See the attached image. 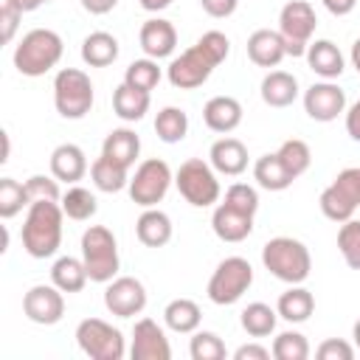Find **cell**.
<instances>
[{
    "label": "cell",
    "instance_id": "cell-1",
    "mask_svg": "<svg viewBox=\"0 0 360 360\" xmlns=\"http://www.w3.org/2000/svg\"><path fill=\"white\" fill-rule=\"evenodd\" d=\"M231 53V39L222 31H205L191 48L174 56L166 68V79L177 90H194L208 82L214 68H219Z\"/></svg>",
    "mask_w": 360,
    "mask_h": 360
},
{
    "label": "cell",
    "instance_id": "cell-2",
    "mask_svg": "<svg viewBox=\"0 0 360 360\" xmlns=\"http://www.w3.org/2000/svg\"><path fill=\"white\" fill-rule=\"evenodd\" d=\"M65 211L56 200H34L22 222V248L31 259H51L62 245Z\"/></svg>",
    "mask_w": 360,
    "mask_h": 360
},
{
    "label": "cell",
    "instance_id": "cell-3",
    "mask_svg": "<svg viewBox=\"0 0 360 360\" xmlns=\"http://www.w3.org/2000/svg\"><path fill=\"white\" fill-rule=\"evenodd\" d=\"M65 53V42L56 31L51 28H31L14 48V68L22 76H45L59 65Z\"/></svg>",
    "mask_w": 360,
    "mask_h": 360
},
{
    "label": "cell",
    "instance_id": "cell-4",
    "mask_svg": "<svg viewBox=\"0 0 360 360\" xmlns=\"http://www.w3.org/2000/svg\"><path fill=\"white\" fill-rule=\"evenodd\" d=\"M262 264L284 284H304L312 270V256L301 239L273 236L262 248Z\"/></svg>",
    "mask_w": 360,
    "mask_h": 360
},
{
    "label": "cell",
    "instance_id": "cell-5",
    "mask_svg": "<svg viewBox=\"0 0 360 360\" xmlns=\"http://www.w3.org/2000/svg\"><path fill=\"white\" fill-rule=\"evenodd\" d=\"M82 262L87 267L90 281L107 284L118 276V267H121L118 242L107 225H90L82 233Z\"/></svg>",
    "mask_w": 360,
    "mask_h": 360
},
{
    "label": "cell",
    "instance_id": "cell-6",
    "mask_svg": "<svg viewBox=\"0 0 360 360\" xmlns=\"http://www.w3.org/2000/svg\"><path fill=\"white\" fill-rule=\"evenodd\" d=\"M93 82L79 68H62L53 76V107L62 118L79 121L93 110Z\"/></svg>",
    "mask_w": 360,
    "mask_h": 360
},
{
    "label": "cell",
    "instance_id": "cell-7",
    "mask_svg": "<svg viewBox=\"0 0 360 360\" xmlns=\"http://www.w3.org/2000/svg\"><path fill=\"white\" fill-rule=\"evenodd\" d=\"M174 186H177L180 197L194 208H208V205L219 202V194H222L217 169L211 163H205L202 158L183 160L180 169L174 172Z\"/></svg>",
    "mask_w": 360,
    "mask_h": 360
},
{
    "label": "cell",
    "instance_id": "cell-8",
    "mask_svg": "<svg viewBox=\"0 0 360 360\" xmlns=\"http://www.w3.org/2000/svg\"><path fill=\"white\" fill-rule=\"evenodd\" d=\"M253 284V267L248 259L242 256H228L217 264V270L211 273L208 278V301L217 304V307H228V304H236Z\"/></svg>",
    "mask_w": 360,
    "mask_h": 360
},
{
    "label": "cell",
    "instance_id": "cell-9",
    "mask_svg": "<svg viewBox=\"0 0 360 360\" xmlns=\"http://www.w3.org/2000/svg\"><path fill=\"white\" fill-rule=\"evenodd\" d=\"M174 183V174L169 169L166 160L160 158H146L138 163L135 174L129 177V200L141 208H155L166 194H169V186Z\"/></svg>",
    "mask_w": 360,
    "mask_h": 360
},
{
    "label": "cell",
    "instance_id": "cell-10",
    "mask_svg": "<svg viewBox=\"0 0 360 360\" xmlns=\"http://www.w3.org/2000/svg\"><path fill=\"white\" fill-rule=\"evenodd\" d=\"M76 343L90 360H121L127 354V340L121 329L101 318H84L76 326Z\"/></svg>",
    "mask_w": 360,
    "mask_h": 360
},
{
    "label": "cell",
    "instance_id": "cell-11",
    "mask_svg": "<svg viewBox=\"0 0 360 360\" xmlns=\"http://www.w3.org/2000/svg\"><path fill=\"white\" fill-rule=\"evenodd\" d=\"M318 17L307 0H290L278 14V34L284 37L287 56H307Z\"/></svg>",
    "mask_w": 360,
    "mask_h": 360
},
{
    "label": "cell",
    "instance_id": "cell-12",
    "mask_svg": "<svg viewBox=\"0 0 360 360\" xmlns=\"http://www.w3.org/2000/svg\"><path fill=\"white\" fill-rule=\"evenodd\" d=\"M22 312L31 323L39 326H53L65 315V292L51 281V284H34L22 295Z\"/></svg>",
    "mask_w": 360,
    "mask_h": 360
},
{
    "label": "cell",
    "instance_id": "cell-13",
    "mask_svg": "<svg viewBox=\"0 0 360 360\" xmlns=\"http://www.w3.org/2000/svg\"><path fill=\"white\" fill-rule=\"evenodd\" d=\"M104 307L115 318H135L146 307V287L135 276H115L112 281H107Z\"/></svg>",
    "mask_w": 360,
    "mask_h": 360
},
{
    "label": "cell",
    "instance_id": "cell-14",
    "mask_svg": "<svg viewBox=\"0 0 360 360\" xmlns=\"http://www.w3.org/2000/svg\"><path fill=\"white\" fill-rule=\"evenodd\" d=\"M304 112L312 121L329 124V121H335L338 115L346 112V93L329 79L315 82L304 90Z\"/></svg>",
    "mask_w": 360,
    "mask_h": 360
},
{
    "label": "cell",
    "instance_id": "cell-15",
    "mask_svg": "<svg viewBox=\"0 0 360 360\" xmlns=\"http://www.w3.org/2000/svg\"><path fill=\"white\" fill-rule=\"evenodd\" d=\"M129 357L132 360H172L169 338L158 321L152 318L135 321L132 340H129Z\"/></svg>",
    "mask_w": 360,
    "mask_h": 360
},
{
    "label": "cell",
    "instance_id": "cell-16",
    "mask_svg": "<svg viewBox=\"0 0 360 360\" xmlns=\"http://www.w3.org/2000/svg\"><path fill=\"white\" fill-rule=\"evenodd\" d=\"M138 42H141V51L149 59H166L177 48V28L163 17H152L141 25Z\"/></svg>",
    "mask_w": 360,
    "mask_h": 360
},
{
    "label": "cell",
    "instance_id": "cell-17",
    "mask_svg": "<svg viewBox=\"0 0 360 360\" xmlns=\"http://www.w3.org/2000/svg\"><path fill=\"white\" fill-rule=\"evenodd\" d=\"M208 163L217 169V174L236 177L248 169V146L239 138H219L208 149Z\"/></svg>",
    "mask_w": 360,
    "mask_h": 360
},
{
    "label": "cell",
    "instance_id": "cell-18",
    "mask_svg": "<svg viewBox=\"0 0 360 360\" xmlns=\"http://www.w3.org/2000/svg\"><path fill=\"white\" fill-rule=\"evenodd\" d=\"M211 228L222 242H242L253 233V214H245L228 202H219L211 214Z\"/></svg>",
    "mask_w": 360,
    "mask_h": 360
},
{
    "label": "cell",
    "instance_id": "cell-19",
    "mask_svg": "<svg viewBox=\"0 0 360 360\" xmlns=\"http://www.w3.org/2000/svg\"><path fill=\"white\" fill-rule=\"evenodd\" d=\"M287 56L284 37L273 28H259L248 37V59L259 68H278L281 59Z\"/></svg>",
    "mask_w": 360,
    "mask_h": 360
},
{
    "label": "cell",
    "instance_id": "cell-20",
    "mask_svg": "<svg viewBox=\"0 0 360 360\" xmlns=\"http://www.w3.org/2000/svg\"><path fill=\"white\" fill-rule=\"evenodd\" d=\"M202 121L211 132L228 135L242 124V104L233 96H214L202 107Z\"/></svg>",
    "mask_w": 360,
    "mask_h": 360
},
{
    "label": "cell",
    "instance_id": "cell-21",
    "mask_svg": "<svg viewBox=\"0 0 360 360\" xmlns=\"http://www.w3.org/2000/svg\"><path fill=\"white\" fill-rule=\"evenodd\" d=\"M51 174L59 183L76 186L87 174V155H84V149L76 146V143H59L51 152Z\"/></svg>",
    "mask_w": 360,
    "mask_h": 360
},
{
    "label": "cell",
    "instance_id": "cell-22",
    "mask_svg": "<svg viewBox=\"0 0 360 360\" xmlns=\"http://www.w3.org/2000/svg\"><path fill=\"white\" fill-rule=\"evenodd\" d=\"M172 233H174L172 217L166 211H160L158 205L155 208H143V214L135 222V236L146 248H163V245H169L172 242Z\"/></svg>",
    "mask_w": 360,
    "mask_h": 360
},
{
    "label": "cell",
    "instance_id": "cell-23",
    "mask_svg": "<svg viewBox=\"0 0 360 360\" xmlns=\"http://www.w3.org/2000/svg\"><path fill=\"white\" fill-rule=\"evenodd\" d=\"M307 65L312 73H318L321 79H338L346 70V59L340 53V48L332 39H315L307 48Z\"/></svg>",
    "mask_w": 360,
    "mask_h": 360
},
{
    "label": "cell",
    "instance_id": "cell-24",
    "mask_svg": "<svg viewBox=\"0 0 360 360\" xmlns=\"http://www.w3.org/2000/svg\"><path fill=\"white\" fill-rule=\"evenodd\" d=\"M101 155H107L110 160H115L124 169H132L135 160H138V155H141V138H138V132L129 129V127L112 129L104 138V143H101Z\"/></svg>",
    "mask_w": 360,
    "mask_h": 360
},
{
    "label": "cell",
    "instance_id": "cell-25",
    "mask_svg": "<svg viewBox=\"0 0 360 360\" xmlns=\"http://www.w3.org/2000/svg\"><path fill=\"white\" fill-rule=\"evenodd\" d=\"M276 312L278 318H284L287 323H304L309 321V315L315 312V298L307 287L301 284H290V290H284L278 295V304H276Z\"/></svg>",
    "mask_w": 360,
    "mask_h": 360
},
{
    "label": "cell",
    "instance_id": "cell-26",
    "mask_svg": "<svg viewBox=\"0 0 360 360\" xmlns=\"http://www.w3.org/2000/svg\"><path fill=\"white\" fill-rule=\"evenodd\" d=\"M298 98V79L287 70H270L262 79V101L267 107H290Z\"/></svg>",
    "mask_w": 360,
    "mask_h": 360
},
{
    "label": "cell",
    "instance_id": "cell-27",
    "mask_svg": "<svg viewBox=\"0 0 360 360\" xmlns=\"http://www.w3.org/2000/svg\"><path fill=\"white\" fill-rule=\"evenodd\" d=\"M118 59V39L110 31H93L82 39V62L90 68H107Z\"/></svg>",
    "mask_w": 360,
    "mask_h": 360
},
{
    "label": "cell",
    "instance_id": "cell-28",
    "mask_svg": "<svg viewBox=\"0 0 360 360\" xmlns=\"http://www.w3.org/2000/svg\"><path fill=\"white\" fill-rule=\"evenodd\" d=\"M253 180L262 188H267V191H284V188L292 186L295 177L287 172V166L278 160L276 152H267V155L256 158V163H253Z\"/></svg>",
    "mask_w": 360,
    "mask_h": 360
},
{
    "label": "cell",
    "instance_id": "cell-29",
    "mask_svg": "<svg viewBox=\"0 0 360 360\" xmlns=\"http://www.w3.org/2000/svg\"><path fill=\"white\" fill-rule=\"evenodd\" d=\"M90 180L98 191L104 194H115V191H124L129 186V169L118 166L115 160H110L107 155H98L93 163H90Z\"/></svg>",
    "mask_w": 360,
    "mask_h": 360
},
{
    "label": "cell",
    "instance_id": "cell-30",
    "mask_svg": "<svg viewBox=\"0 0 360 360\" xmlns=\"http://www.w3.org/2000/svg\"><path fill=\"white\" fill-rule=\"evenodd\" d=\"M163 321H166V326H169L172 332H177V335H191V332L200 329L202 312H200L197 301H191V298H174V301L166 304Z\"/></svg>",
    "mask_w": 360,
    "mask_h": 360
},
{
    "label": "cell",
    "instance_id": "cell-31",
    "mask_svg": "<svg viewBox=\"0 0 360 360\" xmlns=\"http://www.w3.org/2000/svg\"><path fill=\"white\" fill-rule=\"evenodd\" d=\"M51 281L62 290V292H82L84 284L90 281L87 276V267L82 259H73V256H59L51 267Z\"/></svg>",
    "mask_w": 360,
    "mask_h": 360
},
{
    "label": "cell",
    "instance_id": "cell-32",
    "mask_svg": "<svg viewBox=\"0 0 360 360\" xmlns=\"http://www.w3.org/2000/svg\"><path fill=\"white\" fill-rule=\"evenodd\" d=\"M112 110L121 121H141L149 112V93L135 90V87L121 82L112 90Z\"/></svg>",
    "mask_w": 360,
    "mask_h": 360
},
{
    "label": "cell",
    "instance_id": "cell-33",
    "mask_svg": "<svg viewBox=\"0 0 360 360\" xmlns=\"http://www.w3.org/2000/svg\"><path fill=\"white\" fill-rule=\"evenodd\" d=\"M276 321H278V312L270 304H264V301L248 304L242 309V315H239V323H242V329L250 338H267V335H273L276 332Z\"/></svg>",
    "mask_w": 360,
    "mask_h": 360
},
{
    "label": "cell",
    "instance_id": "cell-34",
    "mask_svg": "<svg viewBox=\"0 0 360 360\" xmlns=\"http://www.w3.org/2000/svg\"><path fill=\"white\" fill-rule=\"evenodd\" d=\"M318 205H321V211H323V217L326 219H332V222H346V219H352L354 217V211H357V202L332 180L323 191H321V200H318Z\"/></svg>",
    "mask_w": 360,
    "mask_h": 360
},
{
    "label": "cell",
    "instance_id": "cell-35",
    "mask_svg": "<svg viewBox=\"0 0 360 360\" xmlns=\"http://www.w3.org/2000/svg\"><path fill=\"white\" fill-rule=\"evenodd\" d=\"M59 205H62L65 217H68V219H76V222H84V219L96 217V211H98L96 194H93L90 188H84V186H70V188L62 194Z\"/></svg>",
    "mask_w": 360,
    "mask_h": 360
},
{
    "label": "cell",
    "instance_id": "cell-36",
    "mask_svg": "<svg viewBox=\"0 0 360 360\" xmlns=\"http://www.w3.org/2000/svg\"><path fill=\"white\" fill-rule=\"evenodd\" d=\"M155 132L163 143H180L188 135V115L180 107H163L155 115Z\"/></svg>",
    "mask_w": 360,
    "mask_h": 360
},
{
    "label": "cell",
    "instance_id": "cell-37",
    "mask_svg": "<svg viewBox=\"0 0 360 360\" xmlns=\"http://www.w3.org/2000/svg\"><path fill=\"white\" fill-rule=\"evenodd\" d=\"M160 76H163V73H160V68H158V59L143 56V59H135V62L127 65V70H124V84H129V87H135V90H143V93H152V90L158 87Z\"/></svg>",
    "mask_w": 360,
    "mask_h": 360
},
{
    "label": "cell",
    "instance_id": "cell-38",
    "mask_svg": "<svg viewBox=\"0 0 360 360\" xmlns=\"http://www.w3.org/2000/svg\"><path fill=\"white\" fill-rule=\"evenodd\" d=\"M276 155H278V160L287 166V172H290L295 180H298V177L309 169V163H312L309 143L301 141V138H290V141H284V143L276 149Z\"/></svg>",
    "mask_w": 360,
    "mask_h": 360
},
{
    "label": "cell",
    "instance_id": "cell-39",
    "mask_svg": "<svg viewBox=\"0 0 360 360\" xmlns=\"http://www.w3.org/2000/svg\"><path fill=\"white\" fill-rule=\"evenodd\" d=\"M25 205H31V197H28L25 183H17L14 177H0V217L3 219H11Z\"/></svg>",
    "mask_w": 360,
    "mask_h": 360
},
{
    "label": "cell",
    "instance_id": "cell-40",
    "mask_svg": "<svg viewBox=\"0 0 360 360\" xmlns=\"http://www.w3.org/2000/svg\"><path fill=\"white\" fill-rule=\"evenodd\" d=\"M270 352L276 360H307L309 357V340L301 332L287 329V332H278L273 338Z\"/></svg>",
    "mask_w": 360,
    "mask_h": 360
},
{
    "label": "cell",
    "instance_id": "cell-41",
    "mask_svg": "<svg viewBox=\"0 0 360 360\" xmlns=\"http://www.w3.org/2000/svg\"><path fill=\"white\" fill-rule=\"evenodd\" d=\"M188 354H191V360H225L228 349H225V343L217 332L197 329V332H191Z\"/></svg>",
    "mask_w": 360,
    "mask_h": 360
},
{
    "label": "cell",
    "instance_id": "cell-42",
    "mask_svg": "<svg viewBox=\"0 0 360 360\" xmlns=\"http://www.w3.org/2000/svg\"><path fill=\"white\" fill-rule=\"evenodd\" d=\"M338 250L352 270H360V219H346L338 231Z\"/></svg>",
    "mask_w": 360,
    "mask_h": 360
},
{
    "label": "cell",
    "instance_id": "cell-43",
    "mask_svg": "<svg viewBox=\"0 0 360 360\" xmlns=\"http://www.w3.org/2000/svg\"><path fill=\"white\" fill-rule=\"evenodd\" d=\"M222 202H228V205L256 217V211H259V191L253 186H248V183H231Z\"/></svg>",
    "mask_w": 360,
    "mask_h": 360
},
{
    "label": "cell",
    "instance_id": "cell-44",
    "mask_svg": "<svg viewBox=\"0 0 360 360\" xmlns=\"http://www.w3.org/2000/svg\"><path fill=\"white\" fill-rule=\"evenodd\" d=\"M25 188H28V197H31V202L34 200H62V191H59V180L51 174H31L28 180H25Z\"/></svg>",
    "mask_w": 360,
    "mask_h": 360
},
{
    "label": "cell",
    "instance_id": "cell-45",
    "mask_svg": "<svg viewBox=\"0 0 360 360\" xmlns=\"http://www.w3.org/2000/svg\"><path fill=\"white\" fill-rule=\"evenodd\" d=\"M354 346L352 343H346V340H340V338H329V340H323L318 349H315V357L318 360H352L354 357Z\"/></svg>",
    "mask_w": 360,
    "mask_h": 360
},
{
    "label": "cell",
    "instance_id": "cell-46",
    "mask_svg": "<svg viewBox=\"0 0 360 360\" xmlns=\"http://www.w3.org/2000/svg\"><path fill=\"white\" fill-rule=\"evenodd\" d=\"M20 20H22V11H17V8H14V6H8V3H3V6H0V25H3V31H0V39H3L6 45L14 39Z\"/></svg>",
    "mask_w": 360,
    "mask_h": 360
},
{
    "label": "cell",
    "instance_id": "cell-47",
    "mask_svg": "<svg viewBox=\"0 0 360 360\" xmlns=\"http://www.w3.org/2000/svg\"><path fill=\"white\" fill-rule=\"evenodd\" d=\"M200 6H202V11H205L208 17L225 20V17H231V14L236 11L239 0H200Z\"/></svg>",
    "mask_w": 360,
    "mask_h": 360
},
{
    "label": "cell",
    "instance_id": "cell-48",
    "mask_svg": "<svg viewBox=\"0 0 360 360\" xmlns=\"http://www.w3.org/2000/svg\"><path fill=\"white\" fill-rule=\"evenodd\" d=\"M270 357H273V352L262 343H245L233 352V360H270Z\"/></svg>",
    "mask_w": 360,
    "mask_h": 360
},
{
    "label": "cell",
    "instance_id": "cell-49",
    "mask_svg": "<svg viewBox=\"0 0 360 360\" xmlns=\"http://www.w3.org/2000/svg\"><path fill=\"white\" fill-rule=\"evenodd\" d=\"M346 132H349L352 141L360 143V98L346 110Z\"/></svg>",
    "mask_w": 360,
    "mask_h": 360
},
{
    "label": "cell",
    "instance_id": "cell-50",
    "mask_svg": "<svg viewBox=\"0 0 360 360\" xmlns=\"http://www.w3.org/2000/svg\"><path fill=\"white\" fill-rule=\"evenodd\" d=\"M79 3H82V8H84L87 14H96V17L110 14V11L118 6V0H79Z\"/></svg>",
    "mask_w": 360,
    "mask_h": 360
},
{
    "label": "cell",
    "instance_id": "cell-51",
    "mask_svg": "<svg viewBox=\"0 0 360 360\" xmlns=\"http://www.w3.org/2000/svg\"><path fill=\"white\" fill-rule=\"evenodd\" d=\"M323 6H326L329 14H335V17H346V14L354 11L357 0H323Z\"/></svg>",
    "mask_w": 360,
    "mask_h": 360
},
{
    "label": "cell",
    "instance_id": "cell-52",
    "mask_svg": "<svg viewBox=\"0 0 360 360\" xmlns=\"http://www.w3.org/2000/svg\"><path fill=\"white\" fill-rule=\"evenodd\" d=\"M3 3H8V6H14L17 11H22V14H28V11H37L45 0H3Z\"/></svg>",
    "mask_w": 360,
    "mask_h": 360
},
{
    "label": "cell",
    "instance_id": "cell-53",
    "mask_svg": "<svg viewBox=\"0 0 360 360\" xmlns=\"http://www.w3.org/2000/svg\"><path fill=\"white\" fill-rule=\"evenodd\" d=\"M138 3H141V8H143V11H152V14H155V11L169 8L174 0H138Z\"/></svg>",
    "mask_w": 360,
    "mask_h": 360
},
{
    "label": "cell",
    "instance_id": "cell-54",
    "mask_svg": "<svg viewBox=\"0 0 360 360\" xmlns=\"http://www.w3.org/2000/svg\"><path fill=\"white\" fill-rule=\"evenodd\" d=\"M349 56H352V68L360 73V37L354 39V45H352V53H349Z\"/></svg>",
    "mask_w": 360,
    "mask_h": 360
},
{
    "label": "cell",
    "instance_id": "cell-55",
    "mask_svg": "<svg viewBox=\"0 0 360 360\" xmlns=\"http://www.w3.org/2000/svg\"><path fill=\"white\" fill-rule=\"evenodd\" d=\"M8 155H11V141H8V132H3V158H0V163H8Z\"/></svg>",
    "mask_w": 360,
    "mask_h": 360
},
{
    "label": "cell",
    "instance_id": "cell-56",
    "mask_svg": "<svg viewBox=\"0 0 360 360\" xmlns=\"http://www.w3.org/2000/svg\"><path fill=\"white\" fill-rule=\"evenodd\" d=\"M352 338H354V349L360 352V318L354 321V329H352Z\"/></svg>",
    "mask_w": 360,
    "mask_h": 360
},
{
    "label": "cell",
    "instance_id": "cell-57",
    "mask_svg": "<svg viewBox=\"0 0 360 360\" xmlns=\"http://www.w3.org/2000/svg\"><path fill=\"white\" fill-rule=\"evenodd\" d=\"M45 3H51V0H45Z\"/></svg>",
    "mask_w": 360,
    "mask_h": 360
}]
</instances>
